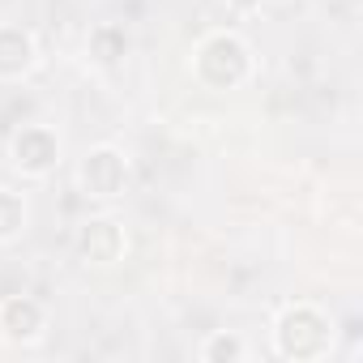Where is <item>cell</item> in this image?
I'll use <instances>...</instances> for the list:
<instances>
[{
	"label": "cell",
	"instance_id": "6da1fadb",
	"mask_svg": "<svg viewBox=\"0 0 363 363\" xmlns=\"http://www.w3.org/2000/svg\"><path fill=\"white\" fill-rule=\"evenodd\" d=\"M193 77L206 86V90H240L248 77H252V48L231 35V30H214L197 43L193 52Z\"/></svg>",
	"mask_w": 363,
	"mask_h": 363
},
{
	"label": "cell",
	"instance_id": "7a4b0ae2",
	"mask_svg": "<svg viewBox=\"0 0 363 363\" xmlns=\"http://www.w3.org/2000/svg\"><path fill=\"white\" fill-rule=\"evenodd\" d=\"M333 346V325L320 308L312 303H291L278 320H274V350L282 359H295V363H312V359H325Z\"/></svg>",
	"mask_w": 363,
	"mask_h": 363
},
{
	"label": "cell",
	"instance_id": "3957f363",
	"mask_svg": "<svg viewBox=\"0 0 363 363\" xmlns=\"http://www.w3.org/2000/svg\"><path fill=\"white\" fill-rule=\"evenodd\" d=\"M77 179H82L86 197H99V201L124 197V189H128V158H124V150H116V145L86 150V158L77 167Z\"/></svg>",
	"mask_w": 363,
	"mask_h": 363
},
{
	"label": "cell",
	"instance_id": "277c9868",
	"mask_svg": "<svg viewBox=\"0 0 363 363\" xmlns=\"http://www.w3.org/2000/svg\"><path fill=\"white\" fill-rule=\"evenodd\" d=\"M9 158L22 175L30 179H43L60 167V137L48 128V124H22L13 137H9Z\"/></svg>",
	"mask_w": 363,
	"mask_h": 363
},
{
	"label": "cell",
	"instance_id": "5b68a950",
	"mask_svg": "<svg viewBox=\"0 0 363 363\" xmlns=\"http://www.w3.org/2000/svg\"><path fill=\"white\" fill-rule=\"evenodd\" d=\"M48 329V312L39 299L30 295H5L0 299V337L13 342V346H30L39 342Z\"/></svg>",
	"mask_w": 363,
	"mask_h": 363
},
{
	"label": "cell",
	"instance_id": "8992f818",
	"mask_svg": "<svg viewBox=\"0 0 363 363\" xmlns=\"http://www.w3.org/2000/svg\"><path fill=\"white\" fill-rule=\"evenodd\" d=\"M124 248H128V240L116 218H86L77 231V257L86 265H116L124 257Z\"/></svg>",
	"mask_w": 363,
	"mask_h": 363
},
{
	"label": "cell",
	"instance_id": "52a82bcc",
	"mask_svg": "<svg viewBox=\"0 0 363 363\" xmlns=\"http://www.w3.org/2000/svg\"><path fill=\"white\" fill-rule=\"evenodd\" d=\"M39 65V43L22 26H0V82H22Z\"/></svg>",
	"mask_w": 363,
	"mask_h": 363
},
{
	"label": "cell",
	"instance_id": "ba28073f",
	"mask_svg": "<svg viewBox=\"0 0 363 363\" xmlns=\"http://www.w3.org/2000/svg\"><path fill=\"white\" fill-rule=\"evenodd\" d=\"M128 52H133V39H128V30L124 26H116V22H99L90 35H86V56H90V65L94 69H120L124 60H128Z\"/></svg>",
	"mask_w": 363,
	"mask_h": 363
},
{
	"label": "cell",
	"instance_id": "9c48e42d",
	"mask_svg": "<svg viewBox=\"0 0 363 363\" xmlns=\"http://www.w3.org/2000/svg\"><path fill=\"white\" fill-rule=\"evenodd\" d=\"M30 223V210H26V197L22 193H9V189H0V244H9L26 231Z\"/></svg>",
	"mask_w": 363,
	"mask_h": 363
},
{
	"label": "cell",
	"instance_id": "30bf717a",
	"mask_svg": "<svg viewBox=\"0 0 363 363\" xmlns=\"http://www.w3.org/2000/svg\"><path fill=\"white\" fill-rule=\"evenodd\" d=\"M197 354H201V363H240V359L248 354V346H244L235 333H210Z\"/></svg>",
	"mask_w": 363,
	"mask_h": 363
},
{
	"label": "cell",
	"instance_id": "8fae6325",
	"mask_svg": "<svg viewBox=\"0 0 363 363\" xmlns=\"http://www.w3.org/2000/svg\"><path fill=\"white\" fill-rule=\"evenodd\" d=\"M227 9H231L235 18H248V13H257V9H261V0H227Z\"/></svg>",
	"mask_w": 363,
	"mask_h": 363
},
{
	"label": "cell",
	"instance_id": "7c38bea8",
	"mask_svg": "<svg viewBox=\"0 0 363 363\" xmlns=\"http://www.w3.org/2000/svg\"><path fill=\"white\" fill-rule=\"evenodd\" d=\"M282 5H286V0H282Z\"/></svg>",
	"mask_w": 363,
	"mask_h": 363
}]
</instances>
